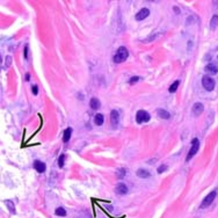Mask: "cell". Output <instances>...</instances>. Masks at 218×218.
Masks as SVG:
<instances>
[{"label":"cell","mask_w":218,"mask_h":218,"mask_svg":"<svg viewBox=\"0 0 218 218\" xmlns=\"http://www.w3.org/2000/svg\"><path fill=\"white\" fill-rule=\"evenodd\" d=\"M167 169V165H160L159 167H158V173H163Z\"/></svg>","instance_id":"obj_24"},{"label":"cell","mask_w":218,"mask_h":218,"mask_svg":"<svg viewBox=\"0 0 218 218\" xmlns=\"http://www.w3.org/2000/svg\"><path fill=\"white\" fill-rule=\"evenodd\" d=\"M124 175H125V169L120 168V169H118V172H117V177H118V179H122Z\"/></svg>","instance_id":"obj_23"},{"label":"cell","mask_w":218,"mask_h":218,"mask_svg":"<svg viewBox=\"0 0 218 218\" xmlns=\"http://www.w3.org/2000/svg\"><path fill=\"white\" fill-rule=\"evenodd\" d=\"M71 135H72V128H68V129H65V131H64V136H63V142L64 143H66L70 140V138H71Z\"/></svg>","instance_id":"obj_15"},{"label":"cell","mask_w":218,"mask_h":218,"mask_svg":"<svg viewBox=\"0 0 218 218\" xmlns=\"http://www.w3.org/2000/svg\"><path fill=\"white\" fill-rule=\"evenodd\" d=\"M151 118L150 114L145 110H138L136 114V121L137 123H143V122H149Z\"/></svg>","instance_id":"obj_3"},{"label":"cell","mask_w":218,"mask_h":218,"mask_svg":"<svg viewBox=\"0 0 218 218\" xmlns=\"http://www.w3.org/2000/svg\"><path fill=\"white\" fill-rule=\"evenodd\" d=\"M205 71L209 72L210 74H216L218 72V68L215 65V64H209V65L205 66Z\"/></svg>","instance_id":"obj_12"},{"label":"cell","mask_w":218,"mask_h":218,"mask_svg":"<svg viewBox=\"0 0 218 218\" xmlns=\"http://www.w3.org/2000/svg\"><path fill=\"white\" fill-rule=\"evenodd\" d=\"M129 56V51L125 47H120L116 51V54L114 56V62L115 63H122L124 62Z\"/></svg>","instance_id":"obj_1"},{"label":"cell","mask_w":218,"mask_h":218,"mask_svg":"<svg viewBox=\"0 0 218 218\" xmlns=\"http://www.w3.org/2000/svg\"><path fill=\"white\" fill-rule=\"evenodd\" d=\"M94 123L96 125H102L103 124V115L102 114H96L94 117Z\"/></svg>","instance_id":"obj_17"},{"label":"cell","mask_w":218,"mask_h":218,"mask_svg":"<svg viewBox=\"0 0 218 218\" xmlns=\"http://www.w3.org/2000/svg\"><path fill=\"white\" fill-rule=\"evenodd\" d=\"M203 110H204V106L202 103H200V102L194 103V106H193V113L195 115H201L203 113Z\"/></svg>","instance_id":"obj_8"},{"label":"cell","mask_w":218,"mask_h":218,"mask_svg":"<svg viewBox=\"0 0 218 218\" xmlns=\"http://www.w3.org/2000/svg\"><path fill=\"white\" fill-rule=\"evenodd\" d=\"M174 11H175V12H177V13H179V12H180V11H179V8H177V7H174Z\"/></svg>","instance_id":"obj_29"},{"label":"cell","mask_w":218,"mask_h":218,"mask_svg":"<svg viewBox=\"0 0 218 218\" xmlns=\"http://www.w3.org/2000/svg\"><path fill=\"white\" fill-rule=\"evenodd\" d=\"M5 204L7 205V208L9 209V211H11L12 214H15V206H14V204H13V202H12V201L7 200V201L5 202Z\"/></svg>","instance_id":"obj_20"},{"label":"cell","mask_w":218,"mask_h":218,"mask_svg":"<svg viewBox=\"0 0 218 218\" xmlns=\"http://www.w3.org/2000/svg\"><path fill=\"white\" fill-rule=\"evenodd\" d=\"M29 78H30V74H29V73H27V74H26V80H29Z\"/></svg>","instance_id":"obj_28"},{"label":"cell","mask_w":218,"mask_h":218,"mask_svg":"<svg viewBox=\"0 0 218 218\" xmlns=\"http://www.w3.org/2000/svg\"><path fill=\"white\" fill-rule=\"evenodd\" d=\"M64 159H65V156H64V154H62V156L59 157V159H58V166H59L60 168L64 166Z\"/></svg>","instance_id":"obj_21"},{"label":"cell","mask_w":218,"mask_h":218,"mask_svg":"<svg viewBox=\"0 0 218 218\" xmlns=\"http://www.w3.org/2000/svg\"><path fill=\"white\" fill-rule=\"evenodd\" d=\"M31 91H33V94H34V95H37V93H39V87H37L36 85H34V86L31 87Z\"/></svg>","instance_id":"obj_25"},{"label":"cell","mask_w":218,"mask_h":218,"mask_svg":"<svg viewBox=\"0 0 218 218\" xmlns=\"http://www.w3.org/2000/svg\"><path fill=\"white\" fill-rule=\"evenodd\" d=\"M34 168L39 172V173H43L45 171V164L40 161V160H35L34 161Z\"/></svg>","instance_id":"obj_9"},{"label":"cell","mask_w":218,"mask_h":218,"mask_svg":"<svg viewBox=\"0 0 218 218\" xmlns=\"http://www.w3.org/2000/svg\"><path fill=\"white\" fill-rule=\"evenodd\" d=\"M157 114H158V116H159L160 118H164V120H168V118L171 117V114H169L167 110L161 109V108L157 110Z\"/></svg>","instance_id":"obj_11"},{"label":"cell","mask_w":218,"mask_h":218,"mask_svg":"<svg viewBox=\"0 0 218 218\" xmlns=\"http://www.w3.org/2000/svg\"><path fill=\"white\" fill-rule=\"evenodd\" d=\"M150 15V11L148 9V8H142L138 13L136 14V20L138 21H142V20H144V19H146L148 16Z\"/></svg>","instance_id":"obj_6"},{"label":"cell","mask_w":218,"mask_h":218,"mask_svg":"<svg viewBox=\"0 0 218 218\" xmlns=\"http://www.w3.org/2000/svg\"><path fill=\"white\" fill-rule=\"evenodd\" d=\"M54 214H56L57 216H62V217L66 216V211H65V209H64V208H57V209H56V211H54Z\"/></svg>","instance_id":"obj_19"},{"label":"cell","mask_w":218,"mask_h":218,"mask_svg":"<svg viewBox=\"0 0 218 218\" xmlns=\"http://www.w3.org/2000/svg\"><path fill=\"white\" fill-rule=\"evenodd\" d=\"M137 177H142V179H145V177H150V173L146 171V169H143V168H139L138 171H137Z\"/></svg>","instance_id":"obj_13"},{"label":"cell","mask_w":218,"mask_h":218,"mask_svg":"<svg viewBox=\"0 0 218 218\" xmlns=\"http://www.w3.org/2000/svg\"><path fill=\"white\" fill-rule=\"evenodd\" d=\"M115 190H116L117 194H120V195H124V194L128 193V187H126L124 183H118V185L116 186Z\"/></svg>","instance_id":"obj_10"},{"label":"cell","mask_w":218,"mask_h":218,"mask_svg":"<svg viewBox=\"0 0 218 218\" xmlns=\"http://www.w3.org/2000/svg\"><path fill=\"white\" fill-rule=\"evenodd\" d=\"M218 27V15H214L211 21H210V29L211 30H215Z\"/></svg>","instance_id":"obj_16"},{"label":"cell","mask_w":218,"mask_h":218,"mask_svg":"<svg viewBox=\"0 0 218 218\" xmlns=\"http://www.w3.org/2000/svg\"><path fill=\"white\" fill-rule=\"evenodd\" d=\"M202 85L204 87L206 91H212L215 88V80L208 76H204L202 78Z\"/></svg>","instance_id":"obj_5"},{"label":"cell","mask_w":218,"mask_h":218,"mask_svg":"<svg viewBox=\"0 0 218 218\" xmlns=\"http://www.w3.org/2000/svg\"><path fill=\"white\" fill-rule=\"evenodd\" d=\"M179 85H180V80H177V81H174L171 86H169V92L171 93H174V92H177V87H179Z\"/></svg>","instance_id":"obj_18"},{"label":"cell","mask_w":218,"mask_h":218,"mask_svg":"<svg viewBox=\"0 0 218 218\" xmlns=\"http://www.w3.org/2000/svg\"><path fill=\"white\" fill-rule=\"evenodd\" d=\"M216 196H217V191L216 190L211 191V193L205 197L204 200H203V202H202V204H201L200 208H201V209H204V208H206V206H209V205L214 202V200L216 198Z\"/></svg>","instance_id":"obj_4"},{"label":"cell","mask_w":218,"mask_h":218,"mask_svg":"<svg viewBox=\"0 0 218 218\" xmlns=\"http://www.w3.org/2000/svg\"><path fill=\"white\" fill-rule=\"evenodd\" d=\"M89 106H91V108L92 109H99L101 107V103H100V101H99L96 97H93V99H91Z\"/></svg>","instance_id":"obj_14"},{"label":"cell","mask_w":218,"mask_h":218,"mask_svg":"<svg viewBox=\"0 0 218 218\" xmlns=\"http://www.w3.org/2000/svg\"><path fill=\"white\" fill-rule=\"evenodd\" d=\"M200 149V140L197 139V138H194L193 140H191V148H190V151H189V153H188V156H187V158H186V160L187 161H189L191 158L197 153V151Z\"/></svg>","instance_id":"obj_2"},{"label":"cell","mask_w":218,"mask_h":218,"mask_svg":"<svg viewBox=\"0 0 218 218\" xmlns=\"http://www.w3.org/2000/svg\"><path fill=\"white\" fill-rule=\"evenodd\" d=\"M110 122L113 125H117L120 122V114L117 110H111L110 113Z\"/></svg>","instance_id":"obj_7"},{"label":"cell","mask_w":218,"mask_h":218,"mask_svg":"<svg viewBox=\"0 0 218 218\" xmlns=\"http://www.w3.org/2000/svg\"><path fill=\"white\" fill-rule=\"evenodd\" d=\"M27 54H28V45H26V48H25V58H27Z\"/></svg>","instance_id":"obj_27"},{"label":"cell","mask_w":218,"mask_h":218,"mask_svg":"<svg viewBox=\"0 0 218 218\" xmlns=\"http://www.w3.org/2000/svg\"><path fill=\"white\" fill-rule=\"evenodd\" d=\"M138 80H139V77H132V78H131V79H130V85H134V84H135V82H137L138 81Z\"/></svg>","instance_id":"obj_26"},{"label":"cell","mask_w":218,"mask_h":218,"mask_svg":"<svg viewBox=\"0 0 218 218\" xmlns=\"http://www.w3.org/2000/svg\"><path fill=\"white\" fill-rule=\"evenodd\" d=\"M11 63H12V57H11V56H7V57H6V65L4 66V68H9V65H11Z\"/></svg>","instance_id":"obj_22"}]
</instances>
